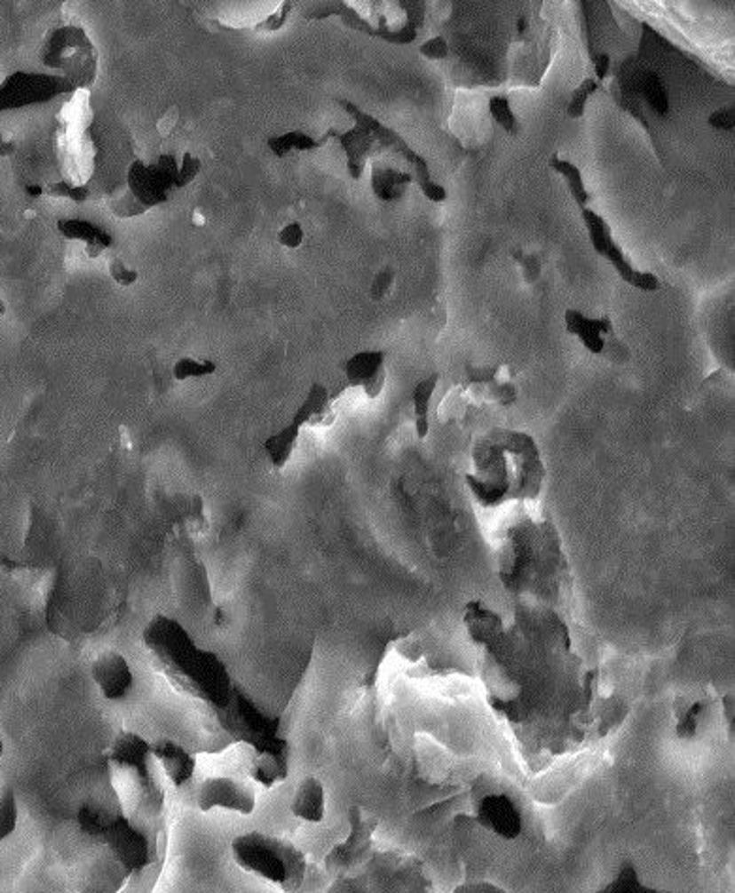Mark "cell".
I'll list each match as a JSON object with an SVG mask.
<instances>
[{"instance_id":"9c48e42d","label":"cell","mask_w":735,"mask_h":893,"mask_svg":"<svg viewBox=\"0 0 735 893\" xmlns=\"http://www.w3.org/2000/svg\"><path fill=\"white\" fill-rule=\"evenodd\" d=\"M385 357L387 354L383 350H364L351 355L344 363L347 386L362 389L370 401L379 399L387 382Z\"/></svg>"},{"instance_id":"9a60e30c","label":"cell","mask_w":735,"mask_h":893,"mask_svg":"<svg viewBox=\"0 0 735 893\" xmlns=\"http://www.w3.org/2000/svg\"><path fill=\"white\" fill-rule=\"evenodd\" d=\"M565 331L577 337L585 350L592 355H602L605 352V337L612 335L611 317H587L583 312L568 308L564 315Z\"/></svg>"},{"instance_id":"f1b7e54d","label":"cell","mask_w":735,"mask_h":893,"mask_svg":"<svg viewBox=\"0 0 735 893\" xmlns=\"http://www.w3.org/2000/svg\"><path fill=\"white\" fill-rule=\"evenodd\" d=\"M18 827V803L10 788L0 793V842L6 841Z\"/></svg>"},{"instance_id":"7c38bea8","label":"cell","mask_w":735,"mask_h":893,"mask_svg":"<svg viewBox=\"0 0 735 893\" xmlns=\"http://www.w3.org/2000/svg\"><path fill=\"white\" fill-rule=\"evenodd\" d=\"M351 818V835L344 844H338L327 857V867L332 871L349 869L360 857L370 850L372 833L375 829V820L366 818L360 809H353L349 814Z\"/></svg>"},{"instance_id":"ba28073f","label":"cell","mask_w":735,"mask_h":893,"mask_svg":"<svg viewBox=\"0 0 735 893\" xmlns=\"http://www.w3.org/2000/svg\"><path fill=\"white\" fill-rule=\"evenodd\" d=\"M102 839L108 842L114 857L127 871H140L149 864L147 839L140 833V829H136L132 824H129V820L122 814L112 824V827L106 831V835Z\"/></svg>"},{"instance_id":"603a6c76","label":"cell","mask_w":735,"mask_h":893,"mask_svg":"<svg viewBox=\"0 0 735 893\" xmlns=\"http://www.w3.org/2000/svg\"><path fill=\"white\" fill-rule=\"evenodd\" d=\"M549 164H550V169H553L555 172H558L565 179V184H568L570 193H572V199L575 201V204L579 206V210L589 208L592 196L587 191L585 179H583V174H581V171H579V166L573 164L572 161L560 159L558 155L550 157Z\"/></svg>"},{"instance_id":"4316f807","label":"cell","mask_w":735,"mask_h":893,"mask_svg":"<svg viewBox=\"0 0 735 893\" xmlns=\"http://www.w3.org/2000/svg\"><path fill=\"white\" fill-rule=\"evenodd\" d=\"M604 893H656L654 889L651 888H645L641 882H639V876H637V871L632 864H626L619 874H617V879L612 881L607 888L602 889Z\"/></svg>"},{"instance_id":"ac0fdd59","label":"cell","mask_w":735,"mask_h":893,"mask_svg":"<svg viewBox=\"0 0 735 893\" xmlns=\"http://www.w3.org/2000/svg\"><path fill=\"white\" fill-rule=\"evenodd\" d=\"M413 181H415V178H413V174L407 171H400L396 169V166L385 164L383 161L372 163L370 186L375 199L383 203L400 201Z\"/></svg>"},{"instance_id":"d4e9b609","label":"cell","mask_w":735,"mask_h":893,"mask_svg":"<svg viewBox=\"0 0 735 893\" xmlns=\"http://www.w3.org/2000/svg\"><path fill=\"white\" fill-rule=\"evenodd\" d=\"M217 365L209 359H198V357H179L174 367H172V376L178 382L193 380V378H206L216 374Z\"/></svg>"},{"instance_id":"836d02e7","label":"cell","mask_w":735,"mask_h":893,"mask_svg":"<svg viewBox=\"0 0 735 893\" xmlns=\"http://www.w3.org/2000/svg\"><path fill=\"white\" fill-rule=\"evenodd\" d=\"M112 278L121 285V287H130L138 282V272L122 265L121 261H114L110 267Z\"/></svg>"},{"instance_id":"d590c367","label":"cell","mask_w":735,"mask_h":893,"mask_svg":"<svg viewBox=\"0 0 735 893\" xmlns=\"http://www.w3.org/2000/svg\"><path fill=\"white\" fill-rule=\"evenodd\" d=\"M485 886H486V884H481V882H479V884H473V886L466 884L464 888H456L454 891H456V893H461V891H468V893H471V891H503V889H500L498 886H490V888H485Z\"/></svg>"},{"instance_id":"7402d4cb","label":"cell","mask_w":735,"mask_h":893,"mask_svg":"<svg viewBox=\"0 0 735 893\" xmlns=\"http://www.w3.org/2000/svg\"><path fill=\"white\" fill-rule=\"evenodd\" d=\"M439 384V372L423 378L413 387L411 401H413V416H415V433L417 438H426L431 431V401Z\"/></svg>"},{"instance_id":"8d00e7d4","label":"cell","mask_w":735,"mask_h":893,"mask_svg":"<svg viewBox=\"0 0 735 893\" xmlns=\"http://www.w3.org/2000/svg\"><path fill=\"white\" fill-rule=\"evenodd\" d=\"M13 149H15L13 142H6L3 136H0V155H10L13 154Z\"/></svg>"},{"instance_id":"83f0119b","label":"cell","mask_w":735,"mask_h":893,"mask_svg":"<svg viewBox=\"0 0 735 893\" xmlns=\"http://www.w3.org/2000/svg\"><path fill=\"white\" fill-rule=\"evenodd\" d=\"M701 710V701H681V705L677 703V735L681 738H692L696 735V723Z\"/></svg>"},{"instance_id":"277c9868","label":"cell","mask_w":735,"mask_h":893,"mask_svg":"<svg viewBox=\"0 0 735 893\" xmlns=\"http://www.w3.org/2000/svg\"><path fill=\"white\" fill-rule=\"evenodd\" d=\"M328 13L340 15L345 25L391 44H413L424 23V3L381 0V3H336Z\"/></svg>"},{"instance_id":"4dcf8cb0","label":"cell","mask_w":735,"mask_h":893,"mask_svg":"<svg viewBox=\"0 0 735 893\" xmlns=\"http://www.w3.org/2000/svg\"><path fill=\"white\" fill-rule=\"evenodd\" d=\"M419 52L423 53V57L431 60H443L449 57V44L441 36H434L431 40H426L419 48Z\"/></svg>"},{"instance_id":"30bf717a","label":"cell","mask_w":735,"mask_h":893,"mask_svg":"<svg viewBox=\"0 0 735 893\" xmlns=\"http://www.w3.org/2000/svg\"><path fill=\"white\" fill-rule=\"evenodd\" d=\"M91 676H93L95 684L99 686L102 698L108 701H119L127 698L134 682L127 658L115 652V650H108V652L100 654L93 661Z\"/></svg>"},{"instance_id":"7a4b0ae2","label":"cell","mask_w":735,"mask_h":893,"mask_svg":"<svg viewBox=\"0 0 735 893\" xmlns=\"http://www.w3.org/2000/svg\"><path fill=\"white\" fill-rule=\"evenodd\" d=\"M342 108L355 119V127L334 136L340 140L345 155H347V171L353 179H360L364 166L368 159H377L379 155H392L394 159H400L407 163L413 169V178H415L417 186L421 187L423 195L431 203H446L447 201V191L443 186H439L438 181L432 179L431 166L428 161L419 155L417 151H413L411 146L398 134L394 129L383 125L379 119L374 116L362 112L359 106L347 100H340Z\"/></svg>"},{"instance_id":"1f68e13d","label":"cell","mask_w":735,"mask_h":893,"mask_svg":"<svg viewBox=\"0 0 735 893\" xmlns=\"http://www.w3.org/2000/svg\"><path fill=\"white\" fill-rule=\"evenodd\" d=\"M304 229H302V225L300 223H288L287 227H283V229L280 231L278 235V240H280V244L288 248V250H296L302 246V242H304Z\"/></svg>"},{"instance_id":"e575fe53","label":"cell","mask_w":735,"mask_h":893,"mask_svg":"<svg viewBox=\"0 0 735 893\" xmlns=\"http://www.w3.org/2000/svg\"><path fill=\"white\" fill-rule=\"evenodd\" d=\"M392 282H394V275H392L391 270L381 272V275H377V278L374 282V287H372L374 299L379 300V299L385 297L392 290Z\"/></svg>"},{"instance_id":"ab89813d","label":"cell","mask_w":735,"mask_h":893,"mask_svg":"<svg viewBox=\"0 0 735 893\" xmlns=\"http://www.w3.org/2000/svg\"><path fill=\"white\" fill-rule=\"evenodd\" d=\"M0 753H3V743H0Z\"/></svg>"},{"instance_id":"44dd1931","label":"cell","mask_w":735,"mask_h":893,"mask_svg":"<svg viewBox=\"0 0 735 893\" xmlns=\"http://www.w3.org/2000/svg\"><path fill=\"white\" fill-rule=\"evenodd\" d=\"M302 435V427L296 426L295 421H290L288 426H285L281 431L270 435L266 441L263 443V450L266 453V458L275 471H281L287 466V463L293 458V453L298 446Z\"/></svg>"},{"instance_id":"74e56055","label":"cell","mask_w":735,"mask_h":893,"mask_svg":"<svg viewBox=\"0 0 735 893\" xmlns=\"http://www.w3.org/2000/svg\"><path fill=\"white\" fill-rule=\"evenodd\" d=\"M204 223H206V219L201 211H194V225H204Z\"/></svg>"},{"instance_id":"ffe728a7","label":"cell","mask_w":735,"mask_h":893,"mask_svg":"<svg viewBox=\"0 0 735 893\" xmlns=\"http://www.w3.org/2000/svg\"><path fill=\"white\" fill-rule=\"evenodd\" d=\"M59 233L68 240H80L85 242L87 246V255L91 259H97V257L112 246V236L102 231L100 227L89 223L85 219H60L57 225Z\"/></svg>"},{"instance_id":"5bb4252c","label":"cell","mask_w":735,"mask_h":893,"mask_svg":"<svg viewBox=\"0 0 735 893\" xmlns=\"http://www.w3.org/2000/svg\"><path fill=\"white\" fill-rule=\"evenodd\" d=\"M151 755L153 760L162 767L166 778L170 780V784L176 785V788L186 785L194 777L196 758L187 748L178 745L176 740L161 738L157 743H153Z\"/></svg>"},{"instance_id":"d6a6232c","label":"cell","mask_w":735,"mask_h":893,"mask_svg":"<svg viewBox=\"0 0 735 893\" xmlns=\"http://www.w3.org/2000/svg\"><path fill=\"white\" fill-rule=\"evenodd\" d=\"M707 124L716 129V131H733L735 127V110L731 108H721L709 116Z\"/></svg>"},{"instance_id":"d6986e66","label":"cell","mask_w":735,"mask_h":893,"mask_svg":"<svg viewBox=\"0 0 735 893\" xmlns=\"http://www.w3.org/2000/svg\"><path fill=\"white\" fill-rule=\"evenodd\" d=\"M287 745L278 748L255 750V758L249 765V777L265 788L280 784L287 778Z\"/></svg>"},{"instance_id":"484cf974","label":"cell","mask_w":735,"mask_h":893,"mask_svg":"<svg viewBox=\"0 0 735 893\" xmlns=\"http://www.w3.org/2000/svg\"><path fill=\"white\" fill-rule=\"evenodd\" d=\"M488 112H490V116H493V119L496 121V124L505 132H508L510 136H517L518 134L520 125H518V121H517V116L511 110V104H510L508 97H505V95L490 97V100H488Z\"/></svg>"},{"instance_id":"6da1fadb","label":"cell","mask_w":735,"mask_h":893,"mask_svg":"<svg viewBox=\"0 0 735 893\" xmlns=\"http://www.w3.org/2000/svg\"><path fill=\"white\" fill-rule=\"evenodd\" d=\"M147 648L164 665L168 676L183 686L196 690V695L216 703L217 708L231 705V680L223 663L209 652L198 648L189 633L174 619L157 616L146 629Z\"/></svg>"},{"instance_id":"f35d334b","label":"cell","mask_w":735,"mask_h":893,"mask_svg":"<svg viewBox=\"0 0 735 893\" xmlns=\"http://www.w3.org/2000/svg\"><path fill=\"white\" fill-rule=\"evenodd\" d=\"M6 314V305L3 302V299H0V315Z\"/></svg>"},{"instance_id":"e0dca14e","label":"cell","mask_w":735,"mask_h":893,"mask_svg":"<svg viewBox=\"0 0 735 893\" xmlns=\"http://www.w3.org/2000/svg\"><path fill=\"white\" fill-rule=\"evenodd\" d=\"M290 812L302 822L308 824L323 822L327 812V795L323 782L315 777L302 778L296 785L293 801H290Z\"/></svg>"},{"instance_id":"8992f818","label":"cell","mask_w":735,"mask_h":893,"mask_svg":"<svg viewBox=\"0 0 735 893\" xmlns=\"http://www.w3.org/2000/svg\"><path fill=\"white\" fill-rule=\"evenodd\" d=\"M581 218H583V223L587 227L589 240H590L594 251L598 253L600 257H604V259H607L611 263V267L615 268L617 275L628 285L636 287V290L645 291V293H654V291L660 290V287H662L660 278H658L656 275H652V272L637 270L634 267V263L630 261V257H628L624 253V250L617 244L615 236H612L611 225L607 223L605 218H602L600 214H596V211L592 208H583V210H581Z\"/></svg>"},{"instance_id":"cb8c5ba5","label":"cell","mask_w":735,"mask_h":893,"mask_svg":"<svg viewBox=\"0 0 735 893\" xmlns=\"http://www.w3.org/2000/svg\"><path fill=\"white\" fill-rule=\"evenodd\" d=\"M336 132L334 131H328L323 139H312L310 134H305V132H300V131H290V132H285L281 136H275V139L270 140V149L273 151V155L275 157H285L288 151H312V149H317L320 148L323 144H327L328 139H332Z\"/></svg>"},{"instance_id":"5b68a950","label":"cell","mask_w":735,"mask_h":893,"mask_svg":"<svg viewBox=\"0 0 735 893\" xmlns=\"http://www.w3.org/2000/svg\"><path fill=\"white\" fill-rule=\"evenodd\" d=\"M233 857L236 864L255 876L287 889L302 884L305 873L304 854L293 844L265 833H248L233 841Z\"/></svg>"},{"instance_id":"3957f363","label":"cell","mask_w":735,"mask_h":893,"mask_svg":"<svg viewBox=\"0 0 735 893\" xmlns=\"http://www.w3.org/2000/svg\"><path fill=\"white\" fill-rule=\"evenodd\" d=\"M538 448L533 438L523 431L493 429L473 448V461L478 474H468L466 480L473 495L483 506H496L508 498H523L520 483L511 478L510 465Z\"/></svg>"},{"instance_id":"8fae6325","label":"cell","mask_w":735,"mask_h":893,"mask_svg":"<svg viewBox=\"0 0 735 893\" xmlns=\"http://www.w3.org/2000/svg\"><path fill=\"white\" fill-rule=\"evenodd\" d=\"M478 822L503 841H515L523 831V818L508 795H485L476 809Z\"/></svg>"},{"instance_id":"f546056e","label":"cell","mask_w":735,"mask_h":893,"mask_svg":"<svg viewBox=\"0 0 735 893\" xmlns=\"http://www.w3.org/2000/svg\"><path fill=\"white\" fill-rule=\"evenodd\" d=\"M598 87H600V84H598V80H594V78H585L583 82H581V85L577 89H573V93H572V100L568 104V117H572V119L583 117L587 102H589L590 95H594L596 91H598Z\"/></svg>"},{"instance_id":"52a82bcc","label":"cell","mask_w":735,"mask_h":893,"mask_svg":"<svg viewBox=\"0 0 735 893\" xmlns=\"http://www.w3.org/2000/svg\"><path fill=\"white\" fill-rule=\"evenodd\" d=\"M196 805L202 812L225 809L241 816H249L255 812L257 797L249 784L233 777H213L204 780L198 788Z\"/></svg>"},{"instance_id":"4fadbf2b","label":"cell","mask_w":735,"mask_h":893,"mask_svg":"<svg viewBox=\"0 0 735 893\" xmlns=\"http://www.w3.org/2000/svg\"><path fill=\"white\" fill-rule=\"evenodd\" d=\"M110 761L121 769L134 770L142 780H151V745L144 737L132 731H122L110 748Z\"/></svg>"},{"instance_id":"2e32d148","label":"cell","mask_w":735,"mask_h":893,"mask_svg":"<svg viewBox=\"0 0 735 893\" xmlns=\"http://www.w3.org/2000/svg\"><path fill=\"white\" fill-rule=\"evenodd\" d=\"M334 399L336 395H330L328 389L323 384H313L305 395L304 403L296 411L293 421L296 426L304 427H330L336 421V408H334Z\"/></svg>"}]
</instances>
